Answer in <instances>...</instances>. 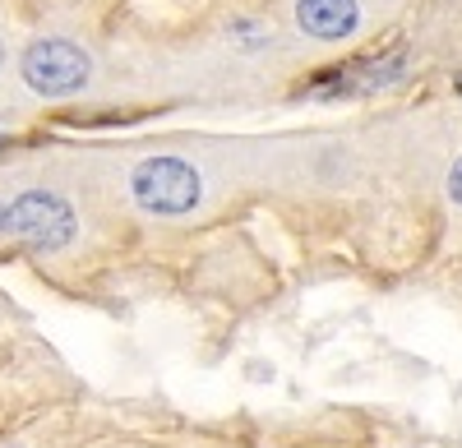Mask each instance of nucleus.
Instances as JSON below:
<instances>
[{
  "instance_id": "obj_7",
  "label": "nucleus",
  "mask_w": 462,
  "mask_h": 448,
  "mask_svg": "<svg viewBox=\"0 0 462 448\" xmlns=\"http://www.w3.org/2000/svg\"><path fill=\"white\" fill-rule=\"evenodd\" d=\"M457 93H462V79H457Z\"/></svg>"
},
{
  "instance_id": "obj_6",
  "label": "nucleus",
  "mask_w": 462,
  "mask_h": 448,
  "mask_svg": "<svg viewBox=\"0 0 462 448\" xmlns=\"http://www.w3.org/2000/svg\"><path fill=\"white\" fill-rule=\"evenodd\" d=\"M0 232H5V208H0Z\"/></svg>"
},
{
  "instance_id": "obj_8",
  "label": "nucleus",
  "mask_w": 462,
  "mask_h": 448,
  "mask_svg": "<svg viewBox=\"0 0 462 448\" xmlns=\"http://www.w3.org/2000/svg\"><path fill=\"white\" fill-rule=\"evenodd\" d=\"M0 148H5V139H0Z\"/></svg>"
},
{
  "instance_id": "obj_5",
  "label": "nucleus",
  "mask_w": 462,
  "mask_h": 448,
  "mask_svg": "<svg viewBox=\"0 0 462 448\" xmlns=\"http://www.w3.org/2000/svg\"><path fill=\"white\" fill-rule=\"evenodd\" d=\"M448 195L462 204V158H457V162H453V171H448Z\"/></svg>"
},
{
  "instance_id": "obj_4",
  "label": "nucleus",
  "mask_w": 462,
  "mask_h": 448,
  "mask_svg": "<svg viewBox=\"0 0 462 448\" xmlns=\"http://www.w3.org/2000/svg\"><path fill=\"white\" fill-rule=\"evenodd\" d=\"M296 19L310 37H324V42H337L356 28V0H300Z\"/></svg>"
},
{
  "instance_id": "obj_3",
  "label": "nucleus",
  "mask_w": 462,
  "mask_h": 448,
  "mask_svg": "<svg viewBox=\"0 0 462 448\" xmlns=\"http://www.w3.org/2000/svg\"><path fill=\"white\" fill-rule=\"evenodd\" d=\"M5 227L32 245V250H60L69 236H74V213L65 199L47 195V190H28L10 213H5Z\"/></svg>"
},
{
  "instance_id": "obj_1",
  "label": "nucleus",
  "mask_w": 462,
  "mask_h": 448,
  "mask_svg": "<svg viewBox=\"0 0 462 448\" xmlns=\"http://www.w3.org/2000/svg\"><path fill=\"white\" fill-rule=\"evenodd\" d=\"M134 199L148 213H189L199 204V176L180 158H148L134 171Z\"/></svg>"
},
{
  "instance_id": "obj_2",
  "label": "nucleus",
  "mask_w": 462,
  "mask_h": 448,
  "mask_svg": "<svg viewBox=\"0 0 462 448\" xmlns=\"http://www.w3.org/2000/svg\"><path fill=\"white\" fill-rule=\"evenodd\" d=\"M23 79H28V88L47 93V97H65L88 84V56L74 42L47 37V42H32L23 51Z\"/></svg>"
}]
</instances>
